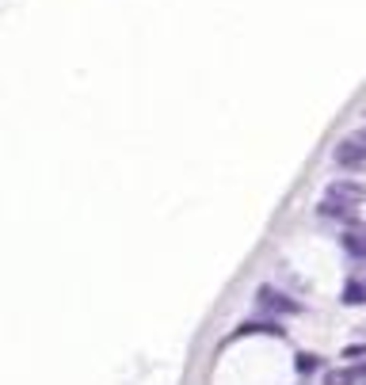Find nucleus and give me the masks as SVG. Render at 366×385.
Listing matches in <instances>:
<instances>
[{"label":"nucleus","instance_id":"nucleus-1","mask_svg":"<svg viewBox=\"0 0 366 385\" xmlns=\"http://www.w3.org/2000/svg\"><path fill=\"white\" fill-rule=\"evenodd\" d=\"M332 160H336V168H343V172H366V138L355 134V138L336 141Z\"/></svg>","mask_w":366,"mask_h":385},{"label":"nucleus","instance_id":"nucleus-2","mask_svg":"<svg viewBox=\"0 0 366 385\" xmlns=\"http://www.w3.org/2000/svg\"><path fill=\"white\" fill-rule=\"evenodd\" d=\"M256 305H260V313H271V317H294V313H302V302H294L290 294L275 290V286H260V290H256Z\"/></svg>","mask_w":366,"mask_h":385},{"label":"nucleus","instance_id":"nucleus-3","mask_svg":"<svg viewBox=\"0 0 366 385\" xmlns=\"http://www.w3.org/2000/svg\"><path fill=\"white\" fill-rule=\"evenodd\" d=\"M355 206L351 199H340V195H328L317 202V217H325V222H343V225H355Z\"/></svg>","mask_w":366,"mask_h":385},{"label":"nucleus","instance_id":"nucleus-4","mask_svg":"<svg viewBox=\"0 0 366 385\" xmlns=\"http://www.w3.org/2000/svg\"><path fill=\"white\" fill-rule=\"evenodd\" d=\"M240 336H275V339H286V328L279 321H240L233 328L229 339H240Z\"/></svg>","mask_w":366,"mask_h":385},{"label":"nucleus","instance_id":"nucleus-5","mask_svg":"<svg viewBox=\"0 0 366 385\" xmlns=\"http://www.w3.org/2000/svg\"><path fill=\"white\" fill-rule=\"evenodd\" d=\"M328 195H340V199L362 202V199H366V187L355 183V180H332V183H328Z\"/></svg>","mask_w":366,"mask_h":385},{"label":"nucleus","instance_id":"nucleus-6","mask_svg":"<svg viewBox=\"0 0 366 385\" xmlns=\"http://www.w3.org/2000/svg\"><path fill=\"white\" fill-rule=\"evenodd\" d=\"M340 245H343V252H347V256L366 260V233H362V229H351V233H343Z\"/></svg>","mask_w":366,"mask_h":385},{"label":"nucleus","instance_id":"nucleus-7","mask_svg":"<svg viewBox=\"0 0 366 385\" xmlns=\"http://www.w3.org/2000/svg\"><path fill=\"white\" fill-rule=\"evenodd\" d=\"M340 302H343V305H362V302H366V279H347Z\"/></svg>","mask_w":366,"mask_h":385},{"label":"nucleus","instance_id":"nucleus-8","mask_svg":"<svg viewBox=\"0 0 366 385\" xmlns=\"http://www.w3.org/2000/svg\"><path fill=\"white\" fill-rule=\"evenodd\" d=\"M359 374L362 370H332L325 378V385H355V381H359Z\"/></svg>","mask_w":366,"mask_h":385},{"label":"nucleus","instance_id":"nucleus-9","mask_svg":"<svg viewBox=\"0 0 366 385\" xmlns=\"http://www.w3.org/2000/svg\"><path fill=\"white\" fill-rule=\"evenodd\" d=\"M317 366H320V359H317V355H309V351L294 355V370H298V374H313Z\"/></svg>","mask_w":366,"mask_h":385},{"label":"nucleus","instance_id":"nucleus-10","mask_svg":"<svg viewBox=\"0 0 366 385\" xmlns=\"http://www.w3.org/2000/svg\"><path fill=\"white\" fill-rule=\"evenodd\" d=\"M359 355H366V347H347L343 351V359H359Z\"/></svg>","mask_w":366,"mask_h":385},{"label":"nucleus","instance_id":"nucleus-11","mask_svg":"<svg viewBox=\"0 0 366 385\" xmlns=\"http://www.w3.org/2000/svg\"><path fill=\"white\" fill-rule=\"evenodd\" d=\"M362 138H366V130H362Z\"/></svg>","mask_w":366,"mask_h":385}]
</instances>
